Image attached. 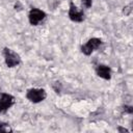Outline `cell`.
Listing matches in <instances>:
<instances>
[{
  "label": "cell",
  "mask_w": 133,
  "mask_h": 133,
  "mask_svg": "<svg viewBox=\"0 0 133 133\" xmlns=\"http://www.w3.org/2000/svg\"><path fill=\"white\" fill-rule=\"evenodd\" d=\"M3 55L5 58V63L8 68H14L21 62V58H20L19 54H17L9 48L3 49Z\"/></svg>",
  "instance_id": "1"
},
{
  "label": "cell",
  "mask_w": 133,
  "mask_h": 133,
  "mask_svg": "<svg viewBox=\"0 0 133 133\" xmlns=\"http://www.w3.org/2000/svg\"><path fill=\"white\" fill-rule=\"evenodd\" d=\"M46 97H47V94L42 88H31V89H28L26 94V98L32 103H39L44 101Z\"/></svg>",
  "instance_id": "2"
},
{
  "label": "cell",
  "mask_w": 133,
  "mask_h": 133,
  "mask_svg": "<svg viewBox=\"0 0 133 133\" xmlns=\"http://www.w3.org/2000/svg\"><path fill=\"white\" fill-rule=\"evenodd\" d=\"M15 103V98L11 95L0 92V114L5 113L8 108H10Z\"/></svg>",
  "instance_id": "3"
},
{
  "label": "cell",
  "mask_w": 133,
  "mask_h": 133,
  "mask_svg": "<svg viewBox=\"0 0 133 133\" xmlns=\"http://www.w3.org/2000/svg\"><path fill=\"white\" fill-rule=\"evenodd\" d=\"M102 44V41L98 37H92L90 38L85 45H83L81 47V52L85 55H90L92 53V51L97 50Z\"/></svg>",
  "instance_id": "4"
},
{
  "label": "cell",
  "mask_w": 133,
  "mask_h": 133,
  "mask_svg": "<svg viewBox=\"0 0 133 133\" xmlns=\"http://www.w3.org/2000/svg\"><path fill=\"white\" fill-rule=\"evenodd\" d=\"M28 18H29L30 24L33 26H36L39 22H42L46 18V14H45V11H43L38 8H31L29 11Z\"/></svg>",
  "instance_id": "5"
},
{
  "label": "cell",
  "mask_w": 133,
  "mask_h": 133,
  "mask_svg": "<svg viewBox=\"0 0 133 133\" xmlns=\"http://www.w3.org/2000/svg\"><path fill=\"white\" fill-rule=\"evenodd\" d=\"M69 17L74 22H82L84 20V12L83 10L79 9L73 2H71L69 9Z\"/></svg>",
  "instance_id": "6"
},
{
  "label": "cell",
  "mask_w": 133,
  "mask_h": 133,
  "mask_svg": "<svg viewBox=\"0 0 133 133\" xmlns=\"http://www.w3.org/2000/svg\"><path fill=\"white\" fill-rule=\"evenodd\" d=\"M96 72H97V75L103 79L109 80L111 78V70L109 66L105 64H99L96 69Z\"/></svg>",
  "instance_id": "7"
},
{
  "label": "cell",
  "mask_w": 133,
  "mask_h": 133,
  "mask_svg": "<svg viewBox=\"0 0 133 133\" xmlns=\"http://www.w3.org/2000/svg\"><path fill=\"white\" fill-rule=\"evenodd\" d=\"M11 128L9 127L8 124H5V123H0V133H8V132H11Z\"/></svg>",
  "instance_id": "8"
},
{
  "label": "cell",
  "mask_w": 133,
  "mask_h": 133,
  "mask_svg": "<svg viewBox=\"0 0 133 133\" xmlns=\"http://www.w3.org/2000/svg\"><path fill=\"white\" fill-rule=\"evenodd\" d=\"M132 7H133V4H132V3L128 4L127 6L124 7V9H123V14H124L125 16H129V15L131 14V11H132Z\"/></svg>",
  "instance_id": "9"
},
{
  "label": "cell",
  "mask_w": 133,
  "mask_h": 133,
  "mask_svg": "<svg viewBox=\"0 0 133 133\" xmlns=\"http://www.w3.org/2000/svg\"><path fill=\"white\" fill-rule=\"evenodd\" d=\"M81 3H82V5L84 7L89 8L91 6V4H92V0H81Z\"/></svg>",
  "instance_id": "10"
},
{
  "label": "cell",
  "mask_w": 133,
  "mask_h": 133,
  "mask_svg": "<svg viewBox=\"0 0 133 133\" xmlns=\"http://www.w3.org/2000/svg\"><path fill=\"white\" fill-rule=\"evenodd\" d=\"M124 111L131 114V113H133V107L130 106V105H125V106H124Z\"/></svg>",
  "instance_id": "11"
},
{
  "label": "cell",
  "mask_w": 133,
  "mask_h": 133,
  "mask_svg": "<svg viewBox=\"0 0 133 133\" xmlns=\"http://www.w3.org/2000/svg\"><path fill=\"white\" fill-rule=\"evenodd\" d=\"M117 131H119V132H125V133H128V130H127V129H125V128H122V127H118V128H117Z\"/></svg>",
  "instance_id": "12"
}]
</instances>
